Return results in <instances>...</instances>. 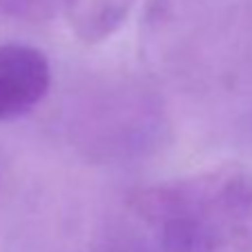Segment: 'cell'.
Wrapping results in <instances>:
<instances>
[{"label": "cell", "instance_id": "cell-1", "mask_svg": "<svg viewBox=\"0 0 252 252\" xmlns=\"http://www.w3.org/2000/svg\"><path fill=\"white\" fill-rule=\"evenodd\" d=\"M161 252H252V167L223 163L129 199Z\"/></svg>", "mask_w": 252, "mask_h": 252}, {"label": "cell", "instance_id": "cell-5", "mask_svg": "<svg viewBox=\"0 0 252 252\" xmlns=\"http://www.w3.org/2000/svg\"><path fill=\"white\" fill-rule=\"evenodd\" d=\"M94 252H161L157 250H150V248L141 246V243H112V246H105V248H98Z\"/></svg>", "mask_w": 252, "mask_h": 252}, {"label": "cell", "instance_id": "cell-2", "mask_svg": "<svg viewBox=\"0 0 252 252\" xmlns=\"http://www.w3.org/2000/svg\"><path fill=\"white\" fill-rule=\"evenodd\" d=\"M52 87V67L38 47L0 45V123H9L38 107Z\"/></svg>", "mask_w": 252, "mask_h": 252}, {"label": "cell", "instance_id": "cell-3", "mask_svg": "<svg viewBox=\"0 0 252 252\" xmlns=\"http://www.w3.org/2000/svg\"><path fill=\"white\" fill-rule=\"evenodd\" d=\"M136 0H65L67 25L87 45L107 40L121 29Z\"/></svg>", "mask_w": 252, "mask_h": 252}, {"label": "cell", "instance_id": "cell-4", "mask_svg": "<svg viewBox=\"0 0 252 252\" xmlns=\"http://www.w3.org/2000/svg\"><path fill=\"white\" fill-rule=\"evenodd\" d=\"M65 11V0H0V14L23 23H47Z\"/></svg>", "mask_w": 252, "mask_h": 252}]
</instances>
